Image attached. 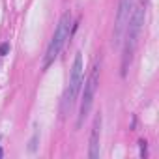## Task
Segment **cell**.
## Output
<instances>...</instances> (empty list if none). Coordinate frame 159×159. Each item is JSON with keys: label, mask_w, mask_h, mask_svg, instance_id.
Listing matches in <instances>:
<instances>
[{"label": "cell", "mask_w": 159, "mask_h": 159, "mask_svg": "<svg viewBox=\"0 0 159 159\" xmlns=\"http://www.w3.org/2000/svg\"><path fill=\"white\" fill-rule=\"evenodd\" d=\"M83 54L77 52L75 54V60H73V66H71V73H69V83H67V88H66V94H64V103H62V111L67 112V109H71V105L75 103L79 92H81V86H83Z\"/></svg>", "instance_id": "obj_3"}, {"label": "cell", "mask_w": 159, "mask_h": 159, "mask_svg": "<svg viewBox=\"0 0 159 159\" xmlns=\"http://www.w3.org/2000/svg\"><path fill=\"white\" fill-rule=\"evenodd\" d=\"M38 140H39V131L36 129L34 135H32V139H30V146H28L30 152H36V150H38Z\"/></svg>", "instance_id": "obj_7"}, {"label": "cell", "mask_w": 159, "mask_h": 159, "mask_svg": "<svg viewBox=\"0 0 159 159\" xmlns=\"http://www.w3.org/2000/svg\"><path fill=\"white\" fill-rule=\"evenodd\" d=\"M101 112H98V116L94 118L92 124V131H90V146H88V157L90 159H98L99 157V137H101Z\"/></svg>", "instance_id": "obj_6"}, {"label": "cell", "mask_w": 159, "mask_h": 159, "mask_svg": "<svg viewBox=\"0 0 159 159\" xmlns=\"http://www.w3.org/2000/svg\"><path fill=\"white\" fill-rule=\"evenodd\" d=\"M139 144H140V157H146V153H148V152H146V148H148V142H146V140H140Z\"/></svg>", "instance_id": "obj_9"}, {"label": "cell", "mask_w": 159, "mask_h": 159, "mask_svg": "<svg viewBox=\"0 0 159 159\" xmlns=\"http://www.w3.org/2000/svg\"><path fill=\"white\" fill-rule=\"evenodd\" d=\"M144 17H146V6L142 2L139 8L133 10V13L127 19V25H125V45H124V54H122V71H120L122 77L127 75V69H129V66L133 62V52H135V47H137L142 25H144Z\"/></svg>", "instance_id": "obj_1"}, {"label": "cell", "mask_w": 159, "mask_h": 159, "mask_svg": "<svg viewBox=\"0 0 159 159\" xmlns=\"http://www.w3.org/2000/svg\"><path fill=\"white\" fill-rule=\"evenodd\" d=\"M10 52V43L6 41V43H2V45H0V56H6Z\"/></svg>", "instance_id": "obj_8"}, {"label": "cell", "mask_w": 159, "mask_h": 159, "mask_svg": "<svg viewBox=\"0 0 159 159\" xmlns=\"http://www.w3.org/2000/svg\"><path fill=\"white\" fill-rule=\"evenodd\" d=\"M99 83V67L94 66L88 81L84 83V92H83V99H81V109H79V120H77V127H81L84 118L90 114L92 105H94V96H96V88Z\"/></svg>", "instance_id": "obj_4"}, {"label": "cell", "mask_w": 159, "mask_h": 159, "mask_svg": "<svg viewBox=\"0 0 159 159\" xmlns=\"http://www.w3.org/2000/svg\"><path fill=\"white\" fill-rule=\"evenodd\" d=\"M133 11V0H120L118 2V11H116V21H114V45L122 41L127 19Z\"/></svg>", "instance_id": "obj_5"}, {"label": "cell", "mask_w": 159, "mask_h": 159, "mask_svg": "<svg viewBox=\"0 0 159 159\" xmlns=\"http://www.w3.org/2000/svg\"><path fill=\"white\" fill-rule=\"evenodd\" d=\"M69 25H71V13L66 11L60 17V21L56 25V30H54V34H52V38L49 41V47H47V52H45V58H43V69H47L54 62V58L60 54L66 39L69 38Z\"/></svg>", "instance_id": "obj_2"}, {"label": "cell", "mask_w": 159, "mask_h": 159, "mask_svg": "<svg viewBox=\"0 0 159 159\" xmlns=\"http://www.w3.org/2000/svg\"><path fill=\"white\" fill-rule=\"evenodd\" d=\"M0 157H4V152H2V148H0Z\"/></svg>", "instance_id": "obj_10"}]
</instances>
